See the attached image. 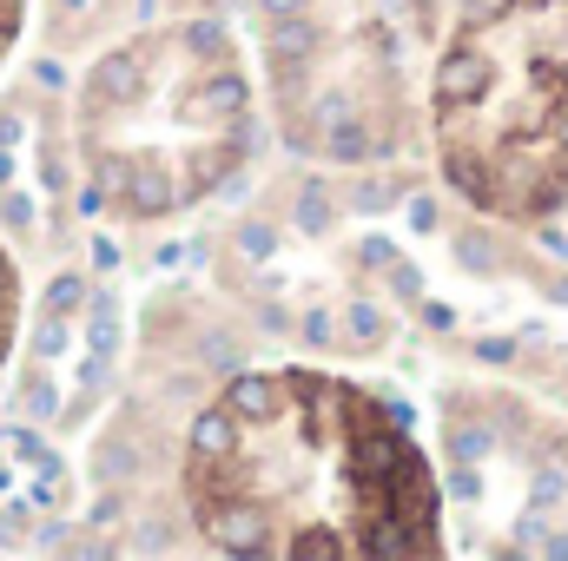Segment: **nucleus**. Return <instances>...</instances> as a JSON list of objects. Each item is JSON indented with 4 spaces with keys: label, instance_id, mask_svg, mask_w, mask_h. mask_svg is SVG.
Returning <instances> with one entry per match:
<instances>
[{
    "label": "nucleus",
    "instance_id": "f257e3e1",
    "mask_svg": "<svg viewBox=\"0 0 568 561\" xmlns=\"http://www.w3.org/2000/svg\"><path fill=\"white\" fill-rule=\"evenodd\" d=\"M278 404H284V377H272V370H239V377L225 384V410L245 417V422L272 417Z\"/></svg>",
    "mask_w": 568,
    "mask_h": 561
},
{
    "label": "nucleus",
    "instance_id": "f03ea898",
    "mask_svg": "<svg viewBox=\"0 0 568 561\" xmlns=\"http://www.w3.org/2000/svg\"><path fill=\"white\" fill-rule=\"evenodd\" d=\"M384 330H390V324H384L377 310H351V344H357V350H377Z\"/></svg>",
    "mask_w": 568,
    "mask_h": 561
},
{
    "label": "nucleus",
    "instance_id": "7ed1b4c3",
    "mask_svg": "<svg viewBox=\"0 0 568 561\" xmlns=\"http://www.w3.org/2000/svg\"><path fill=\"white\" fill-rule=\"evenodd\" d=\"M297 225H304V232H324V225H331V198H324V185H311V192H304Z\"/></svg>",
    "mask_w": 568,
    "mask_h": 561
},
{
    "label": "nucleus",
    "instance_id": "20e7f679",
    "mask_svg": "<svg viewBox=\"0 0 568 561\" xmlns=\"http://www.w3.org/2000/svg\"><path fill=\"white\" fill-rule=\"evenodd\" d=\"M80 297H87V290H80V278H53V290H47V310H60V317H67V310H80Z\"/></svg>",
    "mask_w": 568,
    "mask_h": 561
},
{
    "label": "nucleus",
    "instance_id": "39448f33",
    "mask_svg": "<svg viewBox=\"0 0 568 561\" xmlns=\"http://www.w3.org/2000/svg\"><path fill=\"white\" fill-rule=\"evenodd\" d=\"M47 410H53V390H47V384H33V390H27V417L40 422Z\"/></svg>",
    "mask_w": 568,
    "mask_h": 561
},
{
    "label": "nucleus",
    "instance_id": "423d86ee",
    "mask_svg": "<svg viewBox=\"0 0 568 561\" xmlns=\"http://www.w3.org/2000/svg\"><path fill=\"white\" fill-rule=\"evenodd\" d=\"M304 7H311V0H265V13H272V20H291V13H304Z\"/></svg>",
    "mask_w": 568,
    "mask_h": 561
}]
</instances>
